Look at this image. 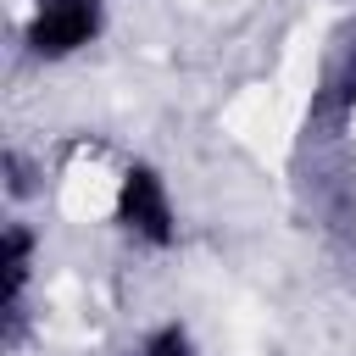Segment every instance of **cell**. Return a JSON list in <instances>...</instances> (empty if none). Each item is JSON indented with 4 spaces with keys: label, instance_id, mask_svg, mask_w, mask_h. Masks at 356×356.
<instances>
[{
    "label": "cell",
    "instance_id": "cell-3",
    "mask_svg": "<svg viewBox=\"0 0 356 356\" xmlns=\"http://www.w3.org/2000/svg\"><path fill=\"white\" fill-rule=\"evenodd\" d=\"M22 273H28V234L11 228V234H6V295H11V300H17V289H22Z\"/></svg>",
    "mask_w": 356,
    "mask_h": 356
},
{
    "label": "cell",
    "instance_id": "cell-2",
    "mask_svg": "<svg viewBox=\"0 0 356 356\" xmlns=\"http://www.w3.org/2000/svg\"><path fill=\"white\" fill-rule=\"evenodd\" d=\"M117 211H122V222H128L139 239L172 245V206H167V189H161V178H156L150 167H128L122 195H117Z\"/></svg>",
    "mask_w": 356,
    "mask_h": 356
},
{
    "label": "cell",
    "instance_id": "cell-1",
    "mask_svg": "<svg viewBox=\"0 0 356 356\" xmlns=\"http://www.w3.org/2000/svg\"><path fill=\"white\" fill-rule=\"evenodd\" d=\"M95 33H100V0H44L33 11L28 44H33V56H72Z\"/></svg>",
    "mask_w": 356,
    "mask_h": 356
}]
</instances>
